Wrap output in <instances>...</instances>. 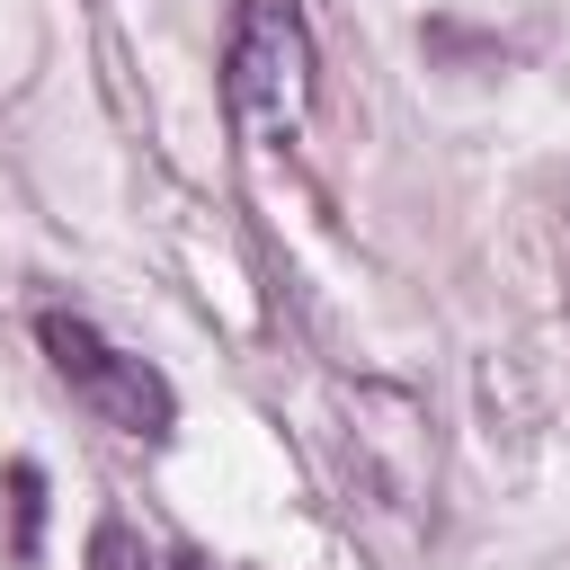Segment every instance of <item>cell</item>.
I'll use <instances>...</instances> for the list:
<instances>
[{
  "label": "cell",
  "mask_w": 570,
  "mask_h": 570,
  "mask_svg": "<svg viewBox=\"0 0 570 570\" xmlns=\"http://www.w3.org/2000/svg\"><path fill=\"white\" fill-rule=\"evenodd\" d=\"M312 98H321V53H312L303 0H240L223 36V107L240 142L285 151L312 125Z\"/></svg>",
  "instance_id": "6da1fadb"
},
{
  "label": "cell",
  "mask_w": 570,
  "mask_h": 570,
  "mask_svg": "<svg viewBox=\"0 0 570 570\" xmlns=\"http://www.w3.org/2000/svg\"><path fill=\"white\" fill-rule=\"evenodd\" d=\"M36 338H45L53 374L71 383V401H80V410H98L116 436H169L178 401H169V383H160L142 356L107 347V338H98L80 312H36Z\"/></svg>",
  "instance_id": "7a4b0ae2"
},
{
  "label": "cell",
  "mask_w": 570,
  "mask_h": 570,
  "mask_svg": "<svg viewBox=\"0 0 570 570\" xmlns=\"http://www.w3.org/2000/svg\"><path fill=\"white\" fill-rule=\"evenodd\" d=\"M89 570H205V561L178 552V543H160V534H142L134 517H107L89 534Z\"/></svg>",
  "instance_id": "3957f363"
}]
</instances>
